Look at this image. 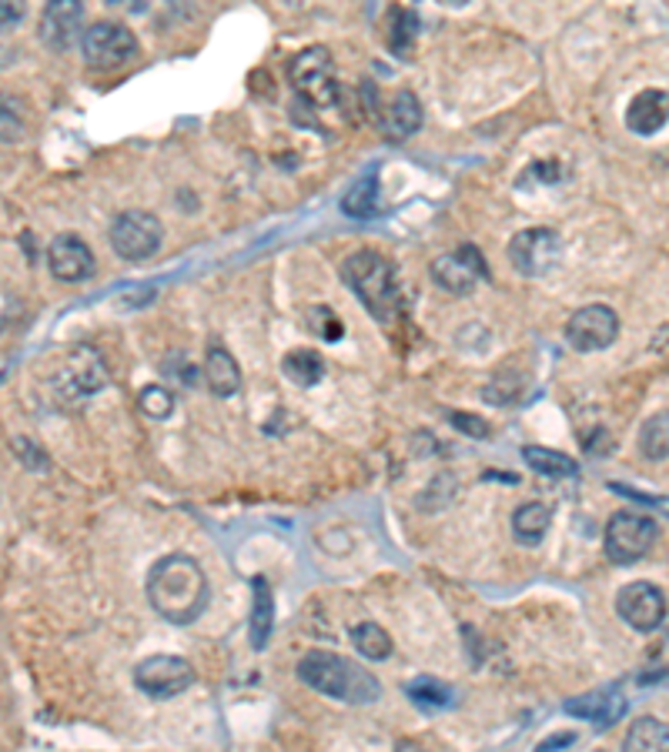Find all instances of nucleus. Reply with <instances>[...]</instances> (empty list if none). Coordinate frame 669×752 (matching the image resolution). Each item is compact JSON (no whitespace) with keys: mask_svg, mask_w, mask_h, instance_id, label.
<instances>
[{"mask_svg":"<svg viewBox=\"0 0 669 752\" xmlns=\"http://www.w3.org/2000/svg\"><path fill=\"white\" fill-rule=\"evenodd\" d=\"M289 77L295 84V90L302 97H308L312 105H334V94H339V84H334V68H331V54L328 47H308L292 61Z\"/></svg>","mask_w":669,"mask_h":752,"instance_id":"obj_9","label":"nucleus"},{"mask_svg":"<svg viewBox=\"0 0 669 752\" xmlns=\"http://www.w3.org/2000/svg\"><path fill=\"white\" fill-rule=\"evenodd\" d=\"M165 228L148 211H121L111 225V247L124 262H148L158 255Z\"/></svg>","mask_w":669,"mask_h":752,"instance_id":"obj_7","label":"nucleus"},{"mask_svg":"<svg viewBox=\"0 0 669 752\" xmlns=\"http://www.w3.org/2000/svg\"><path fill=\"white\" fill-rule=\"evenodd\" d=\"M299 679L328 695V699H339L349 702V706H372V702L381 699V686L378 679L362 669L358 663L339 656V652H325V648H312L299 659Z\"/></svg>","mask_w":669,"mask_h":752,"instance_id":"obj_2","label":"nucleus"},{"mask_svg":"<svg viewBox=\"0 0 669 752\" xmlns=\"http://www.w3.org/2000/svg\"><path fill=\"white\" fill-rule=\"evenodd\" d=\"M47 268H51L58 281H68V284L87 281L94 275V251L77 234H58L47 244Z\"/></svg>","mask_w":669,"mask_h":752,"instance_id":"obj_13","label":"nucleus"},{"mask_svg":"<svg viewBox=\"0 0 669 752\" xmlns=\"http://www.w3.org/2000/svg\"><path fill=\"white\" fill-rule=\"evenodd\" d=\"M305 322H308V328H312L318 338H325V341H339V338L345 335V328H342V318L334 315L331 308H325V305H315V308H308V312H305Z\"/></svg>","mask_w":669,"mask_h":752,"instance_id":"obj_31","label":"nucleus"},{"mask_svg":"<svg viewBox=\"0 0 669 752\" xmlns=\"http://www.w3.org/2000/svg\"><path fill=\"white\" fill-rule=\"evenodd\" d=\"M422 121H425V114H422L418 97L412 90H399L389 100L386 114H381V131H386V137H392V141H405L422 128Z\"/></svg>","mask_w":669,"mask_h":752,"instance_id":"obj_16","label":"nucleus"},{"mask_svg":"<svg viewBox=\"0 0 669 752\" xmlns=\"http://www.w3.org/2000/svg\"><path fill=\"white\" fill-rule=\"evenodd\" d=\"M14 451H17L21 462H24L31 472H47V465H51V462H47V451L37 448L31 438H14Z\"/></svg>","mask_w":669,"mask_h":752,"instance_id":"obj_33","label":"nucleus"},{"mask_svg":"<svg viewBox=\"0 0 669 752\" xmlns=\"http://www.w3.org/2000/svg\"><path fill=\"white\" fill-rule=\"evenodd\" d=\"M565 742H572V736H559V739H552V742H543L539 752H552L556 745H565Z\"/></svg>","mask_w":669,"mask_h":752,"instance_id":"obj_36","label":"nucleus"},{"mask_svg":"<svg viewBox=\"0 0 669 752\" xmlns=\"http://www.w3.org/2000/svg\"><path fill=\"white\" fill-rule=\"evenodd\" d=\"M281 368H284V375H289L295 385H302V388H312V385H318L321 378H325V362H321V355L318 351H308V348H295V351H289V355H284V362H281Z\"/></svg>","mask_w":669,"mask_h":752,"instance_id":"obj_25","label":"nucleus"},{"mask_svg":"<svg viewBox=\"0 0 669 752\" xmlns=\"http://www.w3.org/2000/svg\"><path fill=\"white\" fill-rule=\"evenodd\" d=\"M409 695H412V702H418V706H428V709L452 706V689L442 686L439 679H428V676L409 682Z\"/></svg>","mask_w":669,"mask_h":752,"instance_id":"obj_29","label":"nucleus"},{"mask_svg":"<svg viewBox=\"0 0 669 752\" xmlns=\"http://www.w3.org/2000/svg\"><path fill=\"white\" fill-rule=\"evenodd\" d=\"M137 405L148 419H168L174 412V395L165 385H148L145 391L137 395Z\"/></svg>","mask_w":669,"mask_h":752,"instance_id":"obj_30","label":"nucleus"},{"mask_svg":"<svg viewBox=\"0 0 669 752\" xmlns=\"http://www.w3.org/2000/svg\"><path fill=\"white\" fill-rule=\"evenodd\" d=\"M396 752H428V749H425V745H418V742H412V739H399Z\"/></svg>","mask_w":669,"mask_h":752,"instance_id":"obj_35","label":"nucleus"},{"mask_svg":"<svg viewBox=\"0 0 669 752\" xmlns=\"http://www.w3.org/2000/svg\"><path fill=\"white\" fill-rule=\"evenodd\" d=\"M342 211L349 218H372L378 211V165H372L342 197Z\"/></svg>","mask_w":669,"mask_h":752,"instance_id":"obj_23","label":"nucleus"},{"mask_svg":"<svg viewBox=\"0 0 669 752\" xmlns=\"http://www.w3.org/2000/svg\"><path fill=\"white\" fill-rule=\"evenodd\" d=\"M449 422H452V428H455V432H462V435H469V438H479V441H486V438L492 435L489 422H486V419H479V415H469V412H452V415H449Z\"/></svg>","mask_w":669,"mask_h":752,"instance_id":"obj_32","label":"nucleus"},{"mask_svg":"<svg viewBox=\"0 0 669 752\" xmlns=\"http://www.w3.org/2000/svg\"><path fill=\"white\" fill-rule=\"evenodd\" d=\"M352 642L355 648L362 652L365 659L372 663H381V659H389L392 656V635L381 629L378 622H362L352 629Z\"/></svg>","mask_w":669,"mask_h":752,"instance_id":"obj_27","label":"nucleus"},{"mask_svg":"<svg viewBox=\"0 0 669 752\" xmlns=\"http://www.w3.org/2000/svg\"><path fill=\"white\" fill-rule=\"evenodd\" d=\"M205 381H208L211 395L231 398V395H238V388H242V368H238V362L228 355L224 348H211L205 355Z\"/></svg>","mask_w":669,"mask_h":752,"instance_id":"obj_19","label":"nucleus"},{"mask_svg":"<svg viewBox=\"0 0 669 752\" xmlns=\"http://www.w3.org/2000/svg\"><path fill=\"white\" fill-rule=\"evenodd\" d=\"M134 686L151 699H174L195 686V666L181 656H148L134 666Z\"/></svg>","mask_w":669,"mask_h":752,"instance_id":"obj_8","label":"nucleus"},{"mask_svg":"<svg viewBox=\"0 0 669 752\" xmlns=\"http://www.w3.org/2000/svg\"><path fill=\"white\" fill-rule=\"evenodd\" d=\"M669 121V94L666 90H640L633 100H630V108H627V128L640 137H649L656 134L659 128H666Z\"/></svg>","mask_w":669,"mask_h":752,"instance_id":"obj_14","label":"nucleus"},{"mask_svg":"<svg viewBox=\"0 0 669 752\" xmlns=\"http://www.w3.org/2000/svg\"><path fill=\"white\" fill-rule=\"evenodd\" d=\"M659 538V525L640 512H616L606 525V556L612 566H633L649 556Z\"/></svg>","mask_w":669,"mask_h":752,"instance_id":"obj_4","label":"nucleus"},{"mask_svg":"<svg viewBox=\"0 0 669 752\" xmlns=\"http://www.w3.org/2000/svg\"><path fill=\"white\" fill-rule=\"evenodd\" d=\"M271 629H275V595H271L268 579L258 575L252 579V645L255 652L268 648Z\"/></svg>","mask_w":669,"mask_h":752,"instance_id":"obj_18","label":"nucleus"},{"mask_svg":"<svg viewBox=\"0 0 669 752\" xmlns=\"http://www.w3.org/2000/svg\"><path fill=\"white\" fill-rule=\"evenodd\" d=\"M565 713L580 716V719H593L599 729H609L619 716H623V699L616 692H589V695L565 702Z\"/></svg>","mask_w":669,"mask_h":752,"instance_id":"obj_17","label":"nucleus"},{"mask_svg":"<svg viewBox=\"0 0 669 752\" xmlns=\"http://www.w3.org/2000/svg\"><path fill=\"white\" fill-rule=\"evenodd\" d=\"M145 589L151 609L171 626H191L195 619H202L211 598L205 569L191 556H181V551L165 556L151 566Z\"/></svg>","mask_w":669,"mask_h":752,"instance_id":"obj_1","label":"nucleus"},{"mask_svg":"<svg viewBox=\"0 0 669 752\" xmlns=\"http://www.w3.org/2000/svg\"><path fill=\"white\" fill-rule=\"evenodd\" d=\"M522 459L533 472H539L546 478H569V475L580 472L576 459H569L565 451H556V448H546V445H525Z\"/></svg>","mask_w":669,"mask_h":752,"instance_id":"obj_21","label":"nucleus"},{"mask_svg":"<svg viewBox=\"0 0 669 752\" xmlns=\"http://www.w3.org/2000/svg\"><path fill=\"white\" fill-rule=\"evenodd\" d=\"M509 262L522 278H543L562 262V238L552 228H525L509 241Z\"/></svg>","mask_w":669,"mask_h":752,"instance_id":"obj_6","label":"nucleus"},{"mask_svg":"<svg viewBox=\"0 0 669 752\" xmlns=\"http://www.w3.org/2000/svg\"><path fill=\"white\" fill-rule=\"evenodd\" d=\"M415 31H418V17L415 11L409 8H396L392 11V24H389V47L396 50L399 58H409V50H412V40H415Z\"/></svg>","mask_w":669,"mask_h":752,"instance_id":"obj_28","label":"nucleus"},{"mask_svg":"<svg viewBox=\"0 0 669 752\" xmlns=\"http://www.w3.org/2000/svg\"><path fill=\"white\" fill-rule=\"evenodd\" d=\"M623 752H669V726L653 716L636 719L623 739Z\"/></svg>","mask_w":669,"mask_h":752,"instance_id":"obj_24","label":"nucleus"},{"mask_svg":"<svg viewBox=\"0 0 669 752\" xmlns=\"http://www.w3.org/2000/svg\"><path fill=\"white\" fill-rule=\"evenodd\" d=\"M81 50H84V61L94 71H114V68L127 64L137 54V37L124 24L98 21V24L84 27Z\"/></svg>","mask_w":669,"mask_h":752,"instance_id":"obj_5","label":"nucleus"},{"mask_svg":"<svg viewBox=\"0 0 669 752\" xmlns=\"http://www.w3.org/2000/svg\"><path fill=\"white\" fill-rule=\"evenodd\" d=\"M549 525H552V512L543 501H525V506L512 512V532L522 545H539Z\"/></svg>","mask_w":669,"mask_h":752,"instance_id":"obj_22","label":"nucleus"},{"mask_svg":"<svg viewBox=\"0 0 669 752\" xmlns=\"http://www.w3.org/2000/svg\"><path fill=\"white\" fill-rule=\"evenodd\" d=\"M619 318L609 305H586L565 322V341L576 351H603L616 341Z\"/></svg>","mask_w":669,"mask_h":752,"instance_id":"obj_11","label":"nucleus"},{"mask_svg":"<svg viewBox=\"0 0 669 752\" xmlns=\"http://www.w3.org/2000/svg\"><path fill=\"white\" fill-rule=\"evenodd\" d=\"M68 375L74 378V385L81 391H101L108 385V368L101 362V355L94 348L81 344L71 351V359H68Z\"/></svg>","mask_w":669,"mask_h":752,"instance_id":"obj_20","label":"nucleus"},{"mask_svg":"<svg viewBox=\"0 0 669 752\" xmlns=\"http://www.w3.org/2000/svg\"><path fill=\"white\" fill-rule=\"evenodd\" d=\"M342 278L381 325H389L399 315V288H396L392 265L381 255H375V251H355V255H349L342 265Z\"/></svg>","mask_w":669,"mask_h":752,"instance_id":"obj_3","label":"nucleus"},{"mask_svg":"<svg viewBox=\"0 0 669 752\" xmlns=\"http://www.w3.org/2000/svg\"><path fill=\"white\" fill-rule=\"evenodd\" d=\"M433 278L449 294H469L486 278V262L472 244H462L459 251H449V255L433 262Z\"/></svg>","mask_w":669,"mask_h":752,"instance_id":"obj_12","label":"nucleus"},{"mask_svg":"<svg viewBox=\"0 0 669 752\" xmlns=\"http://www.w3.org/2000/svg\"><path fill=\"white\" fill-rule=\"evenodd\" d=\"M616 612L636 632H656L666 619V595L653 582H630L616 595Z\"/></svg>","mask_w":669,"mask_h":752,"instance_id":"obj_10","label":"nucleus"},{"mask_svg":"<svg viewBox=\"0 0 669 752\" xmlns=\"http://www.w3.org/2000/svg\"><path fill=\"white\" fill-rule=\"evenodd\" d=\"M640 451L649 462L669 459V412H656L640 428Z\"/></svg>","mask_w":669,"mask_h":752,"instance_id":"obj_26","label":"nucleus"},{"mask_svg":"<svg viewBox=\"0 0 669 752\" xmlns=\"http://www.w3.org/2000/svg\"><path fill=\"white\" fill-rule=\"evenodd\" d=\"M81 24H84V8L81 4H71V0H68V4H64V0H61V4H47L44 17H40V37H44V44H51L54 50H68L74 44Z\"/></svg>","mask_w":669,"mask_h":752,"instance_id":"obj_15","label":"nucleus"},{"mask_svg":"<svg viewBox=\"0 0 669 752\" xmlns=\"http://www.w3.org/2000/svg\"><path fill=\"white\" fill-rule=\"evenodd\" d=\"M21 17H24L21 4H0V31H11Z\"/></svg>","mask_w":669,"mask_h":752,"instance_id":"obj_34","label":"nucleus"}]
</instances>
